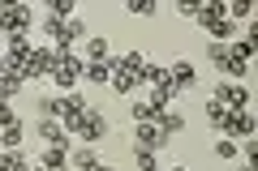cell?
I'll return each mask as SVG.
<instances>
[{"mask_svg": "<svg viewBox=\"0 0 258 171\" xmlns=\"http://www.w3.org/2000/svg\"><path fill=\"white\" fill-rule=\"evenodd\" d=\"M52 64H56V47H30V56L22 60V81L52 77Z\"/></svg>", "mask_w": 258, "mask_h": 171, "instance_id": "6da1fadb", "label": "cell"}, {"mask_svg": "<svg viewBox=\"0 0 258 171\" xmlns=\"http://www.w3.org/2000/svg\"><path fill=\"white\" fill-rule=\"evenodd\" d=\"M82 64H86V60H78L74 52H56V64H52V81L60 86L64 94L74 90V81L82 77Z\"/></svg>", "mask_w": 258, "mask_h": 171, "instance_id": "7a4b0ae2", "label": "cell"}, {"mask_svg": "<svg viewBox=\"0 0 258 171\" xmlns=\"http://www.w3.org/2000/svg\"><path fill=\"white\" fill-rule=\"evenodd\" d=\"M30 22H35V13L26 9V5H0V26H5V39L9 35H30Z\"/></svg>", "mask_w": 258, "mask_h": 171, "instance_id": "3957f363", "label": "cell"}, {"mask_svg": "<svg viewBox=\"0 0 258 171\" xmlns=\"http://www.w3.org/2000/svg\"><path fill=\"white\" fill-rule=\"evenodd\" d=\"M215 103H224L228 111H249V90L241 81H220L215 86Z\"/></svg>", "mask_w": 258, "mask_h": 171, "instance_id": "277c9868", "label": "cell"}, {"mask_svg": "<svg viewBox=\"0 0 258 171\" xmlns=\"http://www.w3.org/2000/svg\"><path fill=\"white\" fill-rule=\"evenodd\" d=\"M78 137H82V141L86 145H95V141H103V137H108V120H103L99 116V111H86V116H82V128H78Z\"/></svg>", "mask_w": 258, "mask_h": 171, "instance_id": "5b68a950", "label": "cell"}, {"mask_svg": "<svg viewBox=\"0 0 258 171\" xmlns=\"http://www.w3.org/2000/svg\"><path fill=\"white\" fill-rule=\"evenodd\" d=\"M35 133L43 137V141L52 145V150H69V133H64V124H60V120H39V124H35Z\"/></svg>", "mask_w": 258, "mask_h": 171, "instance_id": "8992f818", "label": "cell"}, {"mask_svg": "<svg viewBox=\"0 0 258 171\" xmlns=\"http://www.w3.org/2000/svg\"><path fill=\"white\" fill-rule=\"evenodd\" d=\"M164 145H168V137L159 133L155 124H138L134 128V150H151L155 154V150H164Z\"/></svg>", "mask_w": 258, "mask_h": 171, "instance_id": "52a82bcc", "label": "cell"}, {"mask_svg": "<svg viewBox=\"0 0 258 171\" xmlns=\"http://www.w3.org/2000/svg\"><path fill=\"white\" fill-rule=\"evenodd\" d=\"M220 128L228 137H241V141H245V137H254V116H249V111H228Z\"/></svg>", "mask_w": 258, "mask_h": 171, "instance_id": "ba28073f", "label": "cell"}, {"mask_svg": "<svg viewBox=\"0 0 258 171\" xmlns=\"http://www.w3.org/2000/svg\"><path fill=\"white\" fill-rule=\"evenodd\" d=\"M112 69H116L112 56H108V60H86V64H82V77L95 81V86H103V81H112Z\"/></svg>", "mask_w": 258, "mask_h": 171, "instance_id": "9c48e42d", "label": "cell"}, {"mask_svg": "<svg viewBox=\"0 0 258 171\" xmlns=\"http://www.w3.org/2000/svg\"><path fill=\"white\" fill-rule=\"evenodd\" d=\"M168 73H172V81L181 86V90H189V86H198V69H194L189 60H176V64H172Z\"/></svg>", "mask_w": 258, "mask_h": 171, "instance_id": "30bf717a", "label": "cell"}, {"mask_svg": "<svg viewBox=\"0 0 258 171\" xmlns=\"http://www.w3.org/2000/svg\"><path fill=\"white\" fill-rule=\"evenodd\" d=\"M220 18H228V5H224V0H207V5H198V22H203V26H211V22H220Z\"/></svg>", "mask_w": 258, "mask_h": 171, "instance_id": "8fae6325", "label": "cell"}, {"mask_svg": "<svg viewBox=\"0 0 258 171\" xmlns=\"http://www.w3.org/2000/svg\"><path fill=\"white\" fill-rule=\"evenodd\" d=\"M207 35H211V43H228L232 35H237V22H228V18H220V22H211V26H203Z\"/></svg>", "mask_w": 258, "mask_h": 171, "instance_id": "7c38bea8", "label": "cell"}, {"mask_svg": "<svg viewBox=\"0 0 258 171\" xmlns=\"http://www.w3.org/2000/svg\"><path fill=\"white\" fill-rule=\"evenodd\" d=\"M39 167H47V171H69V150H52V145H47L43 158H39Z\"/></svg>", "mask_w": 258, "mask_h": 171, "instance_id": "4fadbf2b", "label": "cell"}, {"mask_svg": "<svg viewBox=\"0 0 258 171\" xmlns=\"http://www.w3.org/2000/svg\"><path fill=\"white\" fill-rule=\"evenodd\" d=\"M155 128H159L164 137H172V133H181V128H185V120L176 116V111H159V116H155Z\"/></svg>", "mask_w": 258, "mask_h": 171, "instance_id": "5bb4252c", "label": "cell"}, {"mask_svg": "<svg viewBox=\"0 0 258 171\" xmlns=\"http://www.w3.org/2000/svg\"><path fill=\"white\" fill-rule=\"evenodd\" d=\"M228 52L232 56H237V60H254V35H241V39H232V43H228Z\"/></svg>", "mask_w": 258, "mask_h": 171, "instance_id": "9a60e30c", "label": "cell"}, {"mask_svg": "<svg viewBox=\"0 0 258 171\" xmlns=\"http://www.w3.org/2000/svg\"><path fill=\"white\" fill-rule=\"evenodd\" d=\"M142 64H147V60H142L138 52H125V56L116 60V69H120V73H129V77H138V73H142ZM138 86H142V77H138Z\"/></svg>", "mask_w": 258, "mask_h": 171, "instance_id": "2e32d148", "label": "cell"}, {"mask_svg": "<svg viewBox=\"0 0 258 171\" xmlns=\"http://www.w3.org/2000/svg\"><path fill=\"white\" fill-rule=\"evenodd\" d=\"M116 94H134L138 90V77H129V73H120V69H112V81H108Z\"/></svg>", "mask_w": 258, "mask_h": 171, "instance_id": "e0dca14e", "label": "cell"}, {"mask_svg": "<svg viewBox=\"0 0 258 171\" xmlns=\"http://www.w3.org/2000/svg\"><path fill=\"white\" fill-rule=\"evenodd\" d=\"M35 107H39L43 120H56L60 116V94H43V99H35Z\"/></svg>", "mask_w": 258, "mask_h": 171, "instance_id": "ac0fdd59", "label": "cell"}, {"mask_svg": "<svg viewBox=\"0 0 258 171\" xmlns=\"http://www.w3.org/2000/svg\"><path fill=\"white\" fill-rule=\"evenodd\" d=\"M22 137H26V128H22V124L0 128V145H5V150H18V145H22Z\"/></svg>", "mask_w": 258, "mask_h": 171, "instance_id": "d6986e66", "label": "cell"}, {"mask_svg": "<svg viewBox=\"0 0 258 171\" xmlns=\"http://www.w3.org/2000/svg\"><path fill=\"white\" fill-rule=\"evenodd\" d=\"M138 77H142V81H151V86H159V81H168V69H164V64H151V60H147Z\"/></svg>", "mask_w": 258, "mask_h": 171, "instance_id": "ffe728a7", "label": "cell"}, {"mask_svg": "<svg viewBox=\"0 0 258 171\" xmlns=\"http://www.w3.org/2000/svg\"><path fill=\"white\" fill-rule=\"evenodd\" d=\"M95 162H99V158H95V150H91V145H86V150H78L74 158H69V167H78V171H91Z\"/></svg>", "mask_w": 258, "mask_h": 171, "instance_id": "44dd1931", "label": "cell"}, {"mask_svg": "<svg viewBox=\"0 0 258 171\" xmlns=\"http://www.w3.org/2000/svg\"><path fill=\"white\" fill-rule=\"evenodd\" d=\"M249 13H254V9H249V0H232V5H228V22H237V26L249 18Z\"/></svg>", "mask_w": 258, "mask_h": 171, "instance_id": "7402d4cb", "label": "cell"}, {"mask_svg": "<svg viewBox=\"0 0 258 171\" xmlns=\"http://www.w3.org/2000/svg\"><path fill=\"white\" fill-rule=\"evenodd\" d=\"M86 56H91V60H108V39H91V43H86Z\"/></svg>", "mask_w": 258, "mask_h": 171, "instance_id": "603a6c76", "label": "cell"}, {"mask_svg": "<svg viewBox=\"0 0 258 171\" xmlns=\"http://www.w3.org/2000/svg\"><path fill=\"white\" fill-rule=\"evenodd\" d=\"M134 158H138V171H159V162H155L151 150H134Z\"/></svg>", "mask_w": 258, "mask_h": 171, "instance_id": "cb8c5ba5", "label": "cell"}, {"mask_svg": "<svg viewBox=\"0 0 258 171\" xmlns=\"http://www.w3.org/2000/svg\"><path fill=\"white\" fill-rule=\"evenodd\" d=\"M52 18L69 22V18H74V0H52Z\"/></svg>", "mask_w": 258, "mask_h": 171, "instance_id": "d4e9b609", "label": "cell"}, {"mask_svg": "<svg viewBox=\"0 0 258 171\" xmlns=\"http://www.w3.org/2000/svg\"><path fill=\"white\" fill-rule=\"evenodd\" d=\"M215 154H220L224 162H228V158H237V141H232V137H224V141H215Z\"/></svg>", "mask_w": 258, "mask_h": 171, "instance_id": "484cf974", "label": "cell"}, {"mask_svg": "<svg viewBox=\"0 0 258 171\" xmlns=\"http://www.w3.org/2000/svg\"><path fill=\"white\" fill-rule=\"evenodd\" d=\"M125 9H129V13H142V18H151V13H155V0H129Z\"/></svg>", "mask_w": 258, "mask_h": 171, "instance_id": "4316f807", "label": "cell"}, {"mask_svg": "<svg viewBox=\"0 0 258 171\" xmlns=\"http://www.w3.org/2000/svg\"><path fill=\"white\" fill-rule=\"evenodd\" d=\"M207 116H211L215 124H224V116H228V107H224V103H215V99H211V103H207Z\"/></svg>", "mask_w": 258, "mask_h": 171, "instance_id": "83f0119b", "label": "cell"}, {"mask_svg": "<svg viewBox=\"0 0 258 171\" xmlns=\"http://www.w3.org/2000/svg\"><path fill=\"white\" fill-rule=\"evenodd\" d=\"M9 124H18V116H13L9 103H0V128H9Z\"/></svg>", "mask_w": 258, "mask_h": 171, "instance_id": "f1b7e54d", "label": "cell"}, {"mask_svg": "<svg viewBox=\"0 0 258 171\" xmlns=\"http://www.w3.org/2000/svg\"><path fill=\"white\" fill-rule=\"evenodd\" d=\"M176 13H185V18H198V0H181V5H176Z\"/></svg>", "mask_w": 258, "mask_h": 171, "instance_id": "f546056e", "label": "cell"}, {"mask_svg": "<svg viewBox=\"0 0 258 171\" xmlns=\"http://www.w3.org/2000/svg\"><path fill=\"white\" fill-rule=\"evenodd\" d=\"M241 171H254V167H249V162H245V167H241Z\"/></svg>", "mask_w": 258, "mask_h": 171, "instance_id": "4dcf8cb0", "label": "cell"}, {"mask_svg": "<svg viewBox=\"0 0 258 171\" xmlns=\"http://www.w3.org/2000/svg\"><path fill=\"white\" fill-rule=\"evenodd\" d=\"M172 171H189V167H172Z\"/></svg>", "mask_w": 258, "mask_h": 171, "instance_id": "1f68e13d", "label": "cell"}, {"mask_svg": "<svg viewBox=\"0 0 258 171\" xmlns=\"http://www.w3.org/2000/svg\"><path fill=\"white\" fill-rule=\"evenodd\" d=\"M0 69H5V56H0Z\"/></svg>", "mask_w": 258, "mask_h": 171, "instance_id": "d6a6232c", "label": "cell"}, {"mask_svg": "<svg viewBox=\"0 0 258 171\" xmlns=\"http://www.w3.org/2000/svg\"><path fill=\"white\" fill-rule=\"evenodd\" d=\"M0 35H5V26H0Z\"/></svg>", "mask_w": 258, "mask_h": 171, "instance_id": "836d02e7", "label": "cell"}]
</instances>
